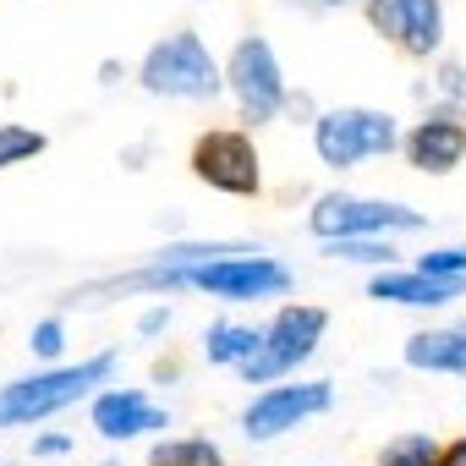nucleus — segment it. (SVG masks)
Listing matches in <instances>:
<instances>
[{"mask_svg":"<svg viewBox=\"0 0 466 466\" xmlns=\"http://www.w3.org/2000/svg\"><path fill=\"white\" fill-rule=\"evenodd\" d=\"M137 83H143V94H154V99H214V94L225 88V66L208 56V45H203L192 28H181V34H165V39L143 56Z\"/></svg>","mask_w":466,"mask_h":466,"instance_id":"f03ea898","label":"nucleus"},{"mask_svg":"<svg viewBox=\"0 0 466 466\" xmlns=\"http://www.w3.org/2000/svg\"><path fill=\"white\" fill-rule=\"evenodd\" d=\"M313 6H357V0H313ZM362 6H368V0H362Z\"/></svg>","mask_w":466,"mask_h":466,"instance_id":"bb28decb","label":"nucleus"},{"mask_svg":"<svg viewBox=\"0 0 466 466\" xmlns=\"http://www.w3.org/2000/svg\"><path fill=\"white\" fill-rule=\"evenodd\" d=\"M28 346H34L39 362H56V357L66 351V324H61V319H39L34 335H28Z\"/></svg>","mask_w":466,"mask_h":466,"instance_id":"412c9836","label":"nucleus"},{"mask_svg":"<svg viewBox=\"0 0 466 466\" xmlns=\"http://www.w3.org/2000/svg\"><path fill=\"white\" fill-rule=\"evenodd\" d=\"M406 165L422 170V176H450L461 159H466V121L455 110H433L428 121H417L400 143Z\"/></svg>","mask_w":466,"mask_h":466,"instance_id":"1a4fd4ad","label":"nucleus"},{"mask_svg":"<svg viewBox=\"0 0 466 466\" xmlns=\"http://www.w3.org/2000/svg\"><path fill=\"white\" fill-rule=\"evenodd\" d=\"M45 154V132L39 127H23V121H0V170L12 165H28Z\"/></svg>","mask_w":466,"mask_h":466,"instance_id":"f3484780","label":"nucleus"},{"mask_svg":"<svg viewBox=\"0 0 466 466\" xmlns=\"http://www.w3.org/2000/svg\"><path fill=\"white\" fill-rule=\"evenodd\" d=\"M411 269L433 275V280H466V248H439V253H422Z\"/></svg>","mask_w":466,"mask_h":466,"instance_id":"aec40b11","label":"nucleus"},{"mask_svg":"<svg viewBox=\"0 0 466 466\" xmlns=\"http://www.w3.org/2000/svg\"><path fill=\"white\" fill-rule=\"evenodd\" d=\"M324 253L346 258V264H379V269H395V258H400L390 237H351V242H329Z\"/></svg>","mask_w":466,"mask_h":466,"instance_id":"a211bd4d","label":"nucleus"},{"mask_svg":"<svg viewBox=\"0 0 466 466\" xmlns=\"http://www.w3.org/2000/svg\"><path fill=\"white\" fill-rule=\"evenodd\" d=\"M439 466H466V433L444 444V455H439Z\"/></svg>","mask_w":466,"mask_h":466,"instance_id":"a878e982","label":"nucleus"},{"mask_svg":"<svg viewBox=\"0 0 466 466\" xmlns=\"http://www.w3.org/2000/svg\"><path fill=\"white\" fill-rule=\"evenodd\" d=\"M66 450H72L66 433H39V439H34V455H45V461H50V455H66Z\"/></svg>","mask_w":466,"mask_h":466,"instance_id":"393cba45","label":"nucleus"},{"mask_svg":"<svg viewBox=\"0 0 466 466\" xmlns=\"http://www.w3.org/2000/svg\"><path fill=\"white\" fill-rule=\"evenodd\" d=\"M368 23H373V34H384V39H400L406 0H368Z\"/></svg>","mask_w":466,"mask_h":466,"instance_id":"4be33fe9","label":"nucleus"},{"mask_svg":"<svg viewBox=\"0 0 466 466\" xmlns=\"http://www.w3.org/2000/svg\"><path fill=\"white\" fill-rule=\"evenodd\" d=\"M406 368H422V373H455L466 379V324L455 329H422L406 340Z\"/></svg>","mask_w":466,"mask_h":466,"instance_id":"f8f14e48","label":"nucleus"},{"mask_svg":"<svg viewBox=\"0 0 466 466\" xmlns=\"http://www.w3.org/2000/svg\"><path fill=\"white\" fill-rule=\"evenodd\" d=\"M258 351H264V329H253V324L214 319V324L203 329V357H208L214 368H248Z\"/></svg>","mask_w":466,"mask_h":466,"instance_id":"ddd939ff","label":"nucleus"},{"mask_svg":"<svg viewBox=\"0 0 466 466\" xmlns=\"http://www.w3.org/2000/svg\"><path fill=\"white\" fill-rule=\"evenodd\" d=\"M444 444L433 433H395L384 450H379V466H439Z\"/></svg>","mask_w":466,"mask_h":466,"instance_id":"dca6fc26","label":"nucleus"},{"mask_svg":"<svg viewBox=\"0 0 466 466\" xmlns=\"http://www.w3.org/2000/svg\"><path fill=\"white\" fill-rule=\"evenodd\" d=\"M148 466H225V450L203 433L187 439H154L148 444Z\"/></svg>","mask_w":466,"mask_h":466,"instance_id":"2eb2a0df","label":"nucleus"},{"mask_svg":"<svg viewBox=\"0 0 466 466\" xmlns=\"http://www.w3.org/2000/svg\"><path fill=\"white\" fill-rule=\"evenodd\" d=\"M313 148H319V159L335 165V170L362 165V159H368V148H362V116H357V110H319V116H313Z\"/></svg>","mask_w":466,"mask_h":466,"instance_id":"9b49d317","label":"nucleus"},{"mask_svg":"<svg viewBox=\"0 0 466 466\" xmlns=\"http://www.w3.org/2000/svg\"><path fill=\"white\" fill-rule=\"evenodd\" d=\"M225 88L237 99L242 121H275L286 105H291V88H286V72H280V56L264 34H248L237 39V50L225 56Z\"/></svg>","mask_w":466,"mask_h":466,"instance_id":"7ed1b4c3","label":"nucleus"},{"mask_svg":"<svg viewBox=\"0 0 466 466\" xmlns=\"http://www.w3.org/2000/svg\"><path fill=\"white\" fill-rule=\"evenodd\" d=\"M116 373V357L110 351H94L83 362H66V368H39L28 379H12L0 384V428H34L77 400H94L99 384H110Z\"/></svg>","mask_w":466,"mask_h":466,"instance_id":"f257e3e1","label":"nucleus"},{"mask_svg":"<svg viewBox=\"0 0 466 466\" xmlns=\"http://www.w3.org/2000/svg\"><path fill=\"white\" fill-rule=\"evenodd\" d=\"M88 428L99 433V439H137V433H154V428H170V417H165V406H154L143 390H121V384H110V390H99L94 400H88Z\"/></svg>","mask_w":466,"mask_h":466,"instance_id":"6e6552de","label":"nucleus"},{"mask_svg":"<svg viewBox=\"0 0 466 466\" xmlns=\"http://www.w3.org/2000/svg\"><path fill=\"white\" fill-rule=\"evenodd\" d=\"M324 329H329V313L324 308H313V302H286L269 324H264V351L242 368V379L248 384H280L291 368H302L313 351H319V340H324Z\"/></svg>","mask_w":466,"mask_h":466,"instance_id":"20e7f679","label":"nucleus"},{"mask_svg":"<svg viewBox=\"0 0 466 466\" xmlns=\"http://www.w3.org/2000/svg\"><path fill=\"white\" fill-rule=\"evenodd\" d=\"M329 406H335V390H329L324 379H308V384H269V390L253 395V406L242 411V433H248L253 444H269V439L291 433L297 422L329 411Z\"/></svg>","mask_w":466,"mask_h":466,"instance_id":"0eeeda50","label":"nucleus"},{"mask_svg":"<svg viewBox=\"0 0 466 466\" xmlns=\"http://www.w3.org/2000/svg\"><path fill=\"white\" fill-rule=\"evenodd\" d=\"M395 45L406 56H417V61L439 56V45H444V0H406V23H400Z\"/></svg>","mask_w":466,"mask_h":466,"instance_id":"4468645a","label":"nucleus"},{"mask_svg":"<svg viewBox=\"0 0 466 466\" xmlns=\"http://www.w3.org/2000/svg\"><path fill=\"white\" fill-rule=\"evenodd\" d=\"M433 88H439L450 105H461V99H466V66H461V61H439V72H433Z\"/></svg>","mask_w":466,"mask_h":466,"instance_id":"5701e85b","label":"nucleus"},{"mask_svg":"<svg viewBox=\"0 0 466 466\" xmlns=\"http://www.w3.org/2000/svg\"><path fill=\"white\" fill-rule=\"evenodd\" d=\"M165 329H170V308H148L137 319V335H165Z\"/></svg>","mask_w":466,"mask_h":466,"instance_id":"b1692460","label":"nucleus"},{"mask_svg":"<svg viewBox=\"0 0 466 466\" xmlns=\"http://www.w3.org/2000/svg\"><path fill=\"white\" fill-rule=\"evenodd\" d=\"M466 291V280H433L422 269H379L368 280L373 302H395V308H450Z\"/></svg>","mask_w":466,"mask_h":466,"instance_id":"9d476101","label":"nucleus"},{"mask_svg":"<svg viewBox=\"0 0 466 466\" xmlns=\"http://www.w3.org/2000/svg\"><path fill=\"white\" fill-rule=\"evenodd\" d=\"M313 237L329 242H351V237H390V230H422V214L406 203H384V198H351V192H324L308 208Z\"/></svg>","mask_w":466,"mask_h":466,"instance_id":"39448f33","label":"nucleus"},{"mask_svg":"<svg viewBox=\"0 0 466 466\" xmlns=\"http://www.w3.org/2000/svg\"><path fill=\"white\" fill-rule=\"evenodd\" d=\"M362 116V148H368V159H384V154H395L406 137H400V127H395V116H384V110H357Z\"/></svg>","mask_w":466,"mask_h":466,"instance_id":"6ab92c4d","label":"nucleus"},{"mask_svg":"<svg viewBox=\"0 0 466 466\" xmlns=\"http://www.w3.org/2000/svg\"><path fill=\"white\" fill-rule=\"evenodd\" d=\"M192 176L225 198H258L264 192V159H258V143L237 127H214V132H198L192 143Z\"/></svg>","mask_w":466,"mask_h":466,"instance_id":"423d86ee","label":"nucleus"},{"mask_svg":"<svg viewBox=\"0 0 466 466\" xmlns=\"http://www.w3.org/2000/svg\"><path fill=\"white\" fill-rule=\"evenodd\" d=\"M105 466H116V461H105Z\"/></svg>","mask_w":466,"mask_h":466,"instance_id":"cd10ccee","label":"nucleus"}]
</instances>
